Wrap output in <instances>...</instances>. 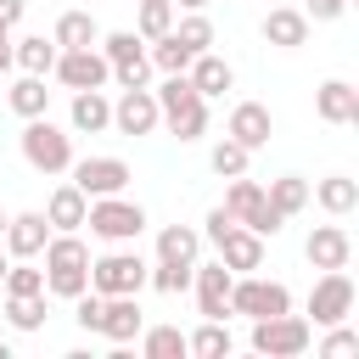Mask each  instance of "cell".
Returning <instances> with one entry per match:
<instances>
[{
    "label": "cell",
    "mask_w": 359,
    "mask_h": 359,
    "mask_svg": "<svg viewBox=\"0 0 359 359\" xmlns=\"http://www.w3.org/2000/svg\"><path fill=\"white\" fill-rule=\"evenodd\" d=\"M140 353L146 359H185V331L180 325H140Z\"/></svg>",
    "instance_id": "f546056e"
},
{
    "label": "cell",
    "mask_w": 359,
    "mask_h": 359,
    "mask_svg": "<svg viewBox=\"0 0 359 359\" xmlns=\"http://www.w3.org/2000/svg\"><path fill=\"white\" fill-rule=\"evenodd\" d=\"M224 135H230V140H241L247 151H258V146H269V135H275V118H269V107H264V101H236V107H230V123H224Z\"/></svg>",
    "instance_id": "9a60e30c"
},
{
    "label": "cell",
    "mask_w": 359,
    "mask_h": 359,
    "mask_svg": "<svg viewBox=\"0 0 359 359\" xmlns=\"http://www.w3.org/2000/svg\"><path fill=\"white\" fill-rule=\"evenodd\" d=\"M252 353H264V359H297V353H309V342H314V325L303 320V314H269V320H252Z\"/></svg>",
    "instance_id": "277c9868"
},
{
    "label": "cell",
    "mask_w": 359,
    "mask_h": 359,
    "mask_svg": "<svg viewBox=\"0 0 359 359\" xmlns=\"http://www.w3.org/2000/svg\"><path fill=\"white\" fill-rule=\"evenodd\" d=\"M84 224H90V236H101V241H135V236L146 230V208L129 202L123 191H118V196H90Z\"/></svg>",
    "instance_id": "8992f818"
},
{
    "label": "cell",
    "mask_w": 359,
    "mask_h": 359,
    "mask_svg": "<svg viewBox=\"0 0 359 359\" xmlns=\"http://www.w3.org/2000/svg\"><path fill=\"white\" fill-rule=\"evenodd\" d=\"M196 252H202V230H191V224L157 230V264H196Z\"/></svg>",
    "instance_id": "cb8c5ba5"
},
{
    "label": "cell",
    "mask_w": 359,
    "mask_h": 359,
    "mask_svg": "<svg viewBox=\"0 0 359 359\" xmlns=\"http://www.w3.org/2000/svg\"><path fill=\"white\" fill-rule=\"evenodd\" d=\"M258 34L275 45V50H297V45H309V17H303V6H269L264 11V22H258Z\"/></svg>",
    "instance_id": "5bb4252c"
},
{
    "label": "cell",
    "mask_w": 359,
    "mask_h": 359,
    "mask_svg": "<svg viewBox=\"0 0 359 359\" xmlns=\"http://www.w3.org/2000/svg\"><path fill=\"white\" fill-rule=\"evenodd\" d=\"M67 174H73V185H79L84 196H118V191L135 180L123 157H79Z\"/></svg>",
    "instance_id": "30bf717a"
},
{
    "label": "cell",
    "mask_w": 359,
    "mask_h": 359,
    "mask_svg": "<svg viewBox=\"0 0 359 359\" xmlns=\"http://www.w3.org/2000/svg\"><path fill=\"white\" fill-rule=\"evenodd\" d=\"M275 6H286V0H275Z\"/></svg>",
    "instance_id": "f907efd6"
},
{
    "label": "cell",
    "mask_w": 359,
    "mask_h": 359,
    "mask_svg": "<svg viewBox=\"0 0 359 359\" xmlns=\"http://www.w3.org/2000/svg\"><path fill=\"white\" fill-rule=\"evenodd\" d=\"M146 56H151V67H157V73H185V67H191V50H185L174 34L151 39V50H146Z\"/></svg>",
    "instance_id": "8d00e7d4"
},
{
    "label": "cell",
    "mask_w": 359,
    "mask_h": 359,
    "mask_svg": "<svg viewBox=\"0 0 359 359\" xmlns=\"http://www.w3.org/2000/svg\"><path fill=\"white\" fill-rule=\"evenodd\" d=\"M353 280H348V269H320V280L309 286V325H337V320H348L353 314Z\"/></svg>",
    "instance_id": "ba28073f"
},
{
    "label": "cell",
    "mask_w": 359,
    "mask_h": 359,
    "mask_svg": "<svg viewBox=\"0 0 359 359\" xmlns=\"http://www.w3.org/2000/svg\"><path fill=\"white\" fill-rule=\"evenodd\" d=\"M84 208H90V196L67 180V185L50 191V202H45V224H50V230H84Z\"/></svg>",
    "instance_id": "7402d4cb"
},
{
    "label": "cell",
    "mask_w": 359,
    "mask_h": 359,
    "mask_svg": "<svg viewBox=\"0 0 359 359\" xmlns=\"http://www.w3.org/2000/svg\"><path fill=\"white\" fill-rule=\"evenodd\" d=\"M163 123H168L174 140H202V135H208V101H191L185 112H174V118H163Z\"/></svg>",
    "instance_id": "74e56055"
},
{
    "label": "cell",
    "mask_w": 359,
    "mask_h": 359,
    "mask_svg": "<svg viewBox=\"0 0 359 359\" xmlns=\"http://www.w3.org/2000/svg\"><path fill=\"white\" fill-rule=\"evenodd\" d=\"M11 67H22V73H50L56 67V39H45V34H28V39H11Z\"/></svg>",
    "instance_id": "484cf974"
},
{
    "label": "cell",
    "mask_w": 359,
    "mask_h": 359,
    "mask_svg": "<svg viewBox=\"0 0 359 359\" xmlns=\"http://www.w3.org/2000/svg\"><path fill=\"white\" fill-rule=\"evenodd\" d=\"M219 264L230 269V275H247V269H264V236H252L247 224H230L219 241Z\"/></svg>",
    "instance_id": "2e32d148"
},
{
    "label": "cell",
    "mask_w": 359,
    "mask_h": 359,
    "mask_svg": "<svg viewBox=\"0 0 359 359\" xmlns=\"http://www.w3.org/2000/svg\"><path fill=\"white\" fill-rule=\"evenodd\" d=\"M45 292L50 297H79L84 286H90V247L79 241V230H50V241H45Z\"/></svg>",
    "instance_id": "6da1fadb"
},
{
    "label": "cell",
    "mask_w": 359,
    "mask_h": 359,
    "mask_svg": "<svg viewBox=\"0 0 359 359\" xmlns=\"http://www.w3.org/2000/svg\"><path fill=\"white\" fill-rule=\"evenodd\" d=\"M230 280H236V275H230L224 264H196V269H191L202 320H230Z\"/></svg>",
    "instance_id": "7c38bea8"
},
{
    "label": "cell",
    "mask_w": 359,
    "mask_h": 359,
    "mask_svg": "<svg viewBox=\"0 0 359 359\" xmlns=\"http://www.w3.org/2000/svg\"><path fill=\"white\" fill-rule=\"evenodd\" d=\"M168 34H174V39H180V45L191 50V56H202V50H213V22H208L202 11H191V17H180V22L168 28Z\"/></svg>",
    "instance_id": "d590c367"
},
{
    "label": "cell",
    "mask_w": 359,
    "mask_h": 359,
    "mask_svg": "<svg viewBox=\"0 0 359 359\" xmlns=\"http://www.w3.org/2000/svg\"><path fill=\"white\" fill-rule=\"evenodd\" d=\"M348 11V0H303V17L309 22H337Z\"/></svg>",
    "instance_id": "7bdbcfd3"
},
{
    "label": "cell",
    "mask_w": 359,
    "mask_h": 359,
    "mask_svg": "<svg viewBox=\"0 0 359 359\" xmlns=\"http://www.w3.org/2000/svg\"><path fill=\"white\" fill-rule=\"evenodd\" d=\"M50 39H56V50H84V45H95V39H101V28H95V17H90V11H62V17H56V28H50Z\"/></svg>",
    "instance_id": "d4e9b609"
},
{
    "label": "cell",
    "mask_w": 359,
    "mask_h": 359,
    "mask_svg": "<svg viewBox=\"0 0 359 359\" xmlns=\"http://www.w3.org/2000/svg\"><path fill=\"white\" fill-rule=\"evenodd\" d=\"M6 219H11V213H0V236H6Z\"/></svg>",
    "instance_id": "681fc988"
},
{
    "label": "cell",
    "mask_w": 359,
    "mask_h": 359,
    "mask_svg": "<svg viewBox=\"0 0 359 359\" xmlns=\"http://www.w3.org/2000/svg\"><path fill=\"white\" fill-rule=\"evenodd\" d=\"M67 90H107L112 84V62L95 50V45H84V50H56V67H50Z\"/></svg>",
    "instance_id": "9c48e42d"
},
{
    "label": "cell",
    "mask_w": 359,
    "mask_h": 359,
    "mask_svg": "<svg viewBox=\"0 0 359 359\" xmlns=\"http://www.w3.org/2000/svg\"><path fill=\"white\" fill-rule=\"evenodd\" d=\"M264 196L292 219V213H303V208H309V180H303V174H280V180H269V191H264Z\"/></svg>",
    "instance_id": "4dcf8cb0"
},
{
    "label": "cell",
    "mask_w": 359,
    "mask_h": 359,
    "mask_svg": "<svg viewBox=\"0 0 359 359\" xmlns=\"http://www.w3.org/2000/svg\"><path fill=\"white\" fill-rule=\"evenodd\" d=\"M146 79H151V56L118 62V67H112V84H118V90H146Z\"/></svg>",
    "instance_id": "60d3db41"
},
{
    "label": "cell",
    "mask_w": 359,
    "mask_h": 359,
    "mask_svg": "<svg viewBox=\"0 0 359 359\" xmlns=\"http://www.w3.org/2000/svg\"><path fill=\"white\" fill-rule=\"evenodd\" d=\"M140 325H146L140 297H101V325H95V331H101L107 342H118V348H123V342H135V337H140Z\"/></svg>",
    "instance_id": "ac0fdd59"
},
{
    "label": "cell",
    "mask_w": 359,
    "mask_h": 359,
    "mask_svg": "<svg viewBox=\"0 0 359 359\" xmlns=\"http://www.w3.org/2000/svg\"><path fill=\"white\" fill-rule=\"evenodd\" d=\"M191 269H196V264H151V269H146V286H157L163 297H174V292L191 286Z\"/></svg>",
    "instance_id": "ab89813d"
},
{
    "label": "cell",
    "mask_w": 359,
    "mask_h": 359,
    "mask_svg": "<svg viewBox=\"0 0 359 359\" xmlns=\"http://www.w3.org/2000/svg\"><path fill=\"white\" fill-rule=\"evenodd\" d=\"M0 359H11V348H6V342H0Z\"/></svg>",
    "instance_id": "c3c4849f"
},
{
    "label": "cell",
    "mask_w": 359,
    "mask_h": 359,
    "mask_svg": "<svg viewBox=\"0 0 359 359\" xmlns=\"http://www.w3.org/2000/svg\"><path fill=\"white\" fill-rule=\"evenodd\" d=\"M292 309V292L286 280H264V275H236L230 280V314H247V320H269V314H286Z\"/></svg>",
    "instance_id": "52a82bcc"
},
{
    "label": "cell",
    "mask_w": 359,
    "mask_h": 359,
    "mask_svg": "<svg viewBox=\"0 0 359 359\" xmlns=\"http://www.w3.org/2000/svg\"><path fill=\"white\" fill-rule=\"evenodd\" d=\"M303 252H309V264H314V269H348L353 241H348V230H342V224H314V230H309V241H303Z\"/></svg>",
    "instance_id": "e0dca14e"
},
{
    "label": "cell",
    "mask_w": 359,
    "mask_h": 359,
    "mask_svg": "<svg viewBox=\"0 0 359 359\" xmlns=\"http://www.w3.org/2000/svg\"><path fill=\"white\" fill-rule=\"evenodd\" d=\"M95 50L118 67V62H140V56H146V39H140L135 28H118V34H101V39H95Z\"/></svg>",
    "instance_id": "1f68e13d"
},
{
    "label": "cell",
    "mask_w": 359,
    "mask_h": 359,
    "mask_svg": "<svg viewBox=\"0 0 359 359\" xmlns=\"http://www.w3.org/2000/svg\"><path fill=\"white\" fill-rule=\"evenodd\" d=\"M0 73H11V28L0 22Z\"/></svg>",
    "instance_id": "f6af8a7d"
},
{
    "label": "cell",
    "mask_w": 359,
    "mask_h": 359,
    "mask_svg": "<svg viewBox=\"0 0 359 359\" xmlns=\"http://www.w3.org/2000/svg\"><path fill=\"white\" fill-rule=\"evenodd\" d=\"M191 84H196V95L202 101H213V95H224V90H236V67L224 62V56H213V50H202V56H191Z\"/></svg>",
    "instance_id": "ffe728a7"
},
{
    "label": "cell",
    "mask_w": 359,
    "mask_h": 359,
    "mask_svg": "<svg viewBox=\"0 0 359 359\" xmlns=\"http://www.w3.org/2000/svg\"><path fill=\"white\" fill-rule=\"evenodd\" d=\"M22 11H28V0H0V22H6V28H17Z\"/></svg>",
    "instance_id": "ee69618b"
},
{
    "label": "cell",
    "mask_w": 359,
    "mask_h": 359,
    "mask_svg": "<svg viewBox=\"0 0 359 359\" xmlns=\"http://www.w3.org/2000/svg\"><path fill=\"white\" fill-rule=\"evenodd\" d=\"M45 241H50V224H45V213H11L6 219V236H0V247H6V258H39L45 252Z\"/></svg>",
    "instance_id": "4fadbf2b"
},
{
    "label": "cell",
    "mask_w": 359,
    "mask_h": 359,
    "mask_svg": "<svg viewBox=\"0 0 359 359\" xmlns=\"http://www.w3.org/2000/svg\"><path fill=\"white\" fill-rule=\"evenodd\" d=\"M6 320H11V331H39L45 325V292L39 297H6Z\"/></svg>",
    "instance_id": "f35d334b"
},
{
    "label": "cell",
    "mask_w": 359,
    "mask_h": 359,
    "mask_svg": "<svg viewBox=\"0 0 359 359\" xmlns=\"http://www.w3.org/2000/svg\"><path fill=\"white\" fill-rule=\"evenodd\" d=\"M6 264H11V258H6V247H0V280H6Z\"/></svg>",
    "instance_id": "7dc6e473"
},
{
    "label": "cell",
    "mask_w": 359,
    "mask_h": 359,
    "mask_svg": "<svg viewBox=\"0 0 359 359\" xmlns=\"http://www.w3.org/2000/svg\"><path fill=\"white\" fill-rule=\"evenodd\" d=\"M230 331H224V320H202L191 337H185V353H196V359H230Z\"/></svg>",
    "instance_id": "83f0119b"
},
{
    "label": "cell",
    "mask_w": 359,
    "mask_h": 359,
    "mask_svg": "<svg viewBox=\"0 0 359 359\" xmlns=\"http://www.w3.org/2000/svg\"><path fill=\"white\" fill-rule=\"evenodd\" d=\"M0 292H6V297H39V292H45V269H34L28 258H17V264H6Z\"/></svg>",
    "instance_id": "836d02e7"
},
{
    "label": "cell",
    "mask_w": 359,
    "mask_h": 359,
    "mask_svg": "<svg viewBox=\"0 0 359 359\" xmlns=\"http://www.w3.org/2000/svg\"><path fill=\"white\" fill-rule=\"evenodd\" d=\"M151 95H157V112H163V118H174V112H185L191 101H202L196 84H191V73H163V84H157Z\"/></svg>",
    "instance_id": "f1b7e54d"
},
{
    "label": "cell",
    "mask_w": 359,
    "mask_h": 359,
    "mask_svg": "<svg viewBox=\"0 0 359 359\" xmlns=\"http://www.w3.org/2000/svg\"><path fill=\"white\" fill-rule=\"evenodd\" d=\"M140 286H146V258L129 252L123 241H118V252L90 258V292H101V297H140Z\"/></svg>",
    "instance_id": "5b68a950"
},
{
    "label": "cell",
    "mask_w": 359,
    "mask_h": 359,
    "mask_svg": "<svg viewBox=\"0 0 359 359\" xmlns=\"http://www.w3.org/2000/svg\"><path fill=\"white\" fill-rule=\"evenodd\" d=\"M174 6H185V11H202V6H208V0H174Z\"/></svg>",
    "instance_id": "bcb514c9"
},
{
    "label": "cell",
    "mask_w": 359,
    "mask_h": 359,
    "mask_svg": "<svg viewBox=\"0 0 359 359\" xmlns=\"http://www.w3.org/2000/svg\"><path fill=\"white\" fill-rule=\"evenodd\" d=\"M6 101H11V112H17V118H39V112H50V90H45V79H39V73H22V79L6 90Z\"/></svg>",
    "instance_id": "4316f807"
},
{
    "label": "cell",
    "mask_w": 359,
    "mask_h": 359,
    "mask_svg": "<svg viewBox=\"0 0 359 359\" xmlns=\"http://www.w3.org/2000/svg\"><path fill=\"white\" fill-rule=\"evenodd\" d=\"M247 163H252V151H247L241 140H230V135H224V140L208 151V168H213L219 180H236V174H247Z\"/></svg>",
    "instance_id": "d6a6232c"
},
{
    "label": "cell",
    "mask_w": 359,
    "mask_h": 359,
    "mask_svg": "<svg viewBox=\"0 0 359 359\" xmlns=\"http://www.w3.org/2000/svg\"><path fill=\"white\" fill-rule=\"evenodd\" d=\"M67 118H73L79 135H101V129H112V101H107V90H73Z\"/></svg>",
    "instance_id": "44dd1931"
},
{
    "label": "cell",
    "mask_w": 359,
    "mask_h": 359,
    "mask_svg": "<svg viewBox=\"0 0 359 359\" xmlns=\"http://www.w3.org/2000/svg\"><path fill=\"white\" fill-rule=\"evenodd\" d=\"M174 28V0H140V22H135V34L151 45V39H163Z\"/></svg>",
    "instance_id": "e575fe53"
},
{
    "label": "cell",
    "mask_w": 359,
    "mask_h": 359,
    "mask_svg": "<svg viewBox=\"0 0 359 359\" xmlns=\"http://www.w3.org/2000/svg\"><path fill=\"white\" fill-rule=\"evenodd\" d=\"M314 112H320L325 123H359V90H353L348 79H325V84L314 90Z\"/></svg>",
    "instance_id": "d6986e66"
},
{
    "label": "cell",
    "mask_w": 359,
    "mask_h": 359,
    "mask_svg": "<svg viewBox=\"0 0 359 359\" xmlns=\"http://www.w3.org/2000/svg\"><path fill=\"white\" fill-rule=\"evenodd\" d=\"M320 353H325V359H337V353H359V331H348V320H337V325L325 331Z\"/></svg>",
    "instance_id": "b9f144b4"
},
{
    "label": "cell",
    "mask_w": 359,
    "mask_h": 359,
    "mask_svg": "<svg viewBox=\"0 0 359 359\" xmlns=\"http://www.w3.org/2000/svg\"><path fill=\"white\" fill-rule=\"evenodd\" d=\"M309 196H314L331 219H342V213L359 208V180H348V174H325L320 185H309Z\"/></svg>",
    "instance_id": "603a6c76"
},
{
    "label": "cell",
    "mask_w": 359,
    "mask_h": 359,
    "mask_svg": "<svg viewBox=\"0 0 359 359\" xmlns=\"http://www.w3.org/2000/svg\"><path fill=\"white\" fill-rule=\"evenodd\" d=\"M236 224H247L252 236H280V224H286V213L264 196V185L258 180H247V174H236L230 180V191H224V202H219Z\"/></svg>",
    "instance_id": "3957f363"
},
{
    "label": "cell",
    "mask_w": 359,
    "mask_h": 359,
    "mask_svg": "<svg viewBox=\"0 0 359 359\" xmlns=\"http://www.w3.org/2000/svg\"><path fill=\"white\" fill-rule=\"evenodd\" d=\"M22 163H28L34 174H45V180L67 174V168H73V135L56 129L45 112L28 118V123H22Z\"/></svg>",
    "instance_id": "7a4b0ae2"
},
{
    "label": "cell",
    "mask_w": 359,
    "mask_h": 359,
    "mask_svg": "<svg viewBox=\"0 0 359 359\" xmlns=\"http://www.w3.org/2000/svg\"><path fill=\"white\" fill-rule=\"evenodd\" d=\"M157 123H163V112H157L151 90H118V101H112V129L118 135H151Z\"/></svg>",
    "instance_id": "8fae6325"
}]
</instances>
